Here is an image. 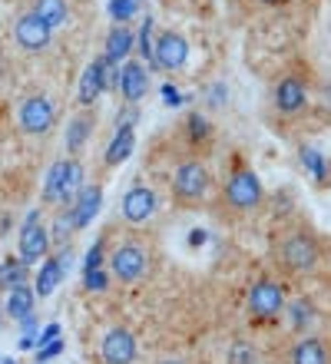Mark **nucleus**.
Listing matches in <instances>:
<instances>
[{"mask_svg":"<svg viewBox=\"0 0 331 364\" xmlns=\"http://www.w3.org/2000/svg\"><path fill=\"white\" fill-rule=\"evenodd\" d=\"M110 14H113L116 23H130L132 14H136V0H113V4H110Z\"/></svg>","mask_w":331,"mask_h":364,"instance_id":"obj_32","label":"nucleus"},{"mask_svg":"<svg viewBox=\"0 0 331 364\" xmlns=\"http://www.w3.org/2000/svg\"><path fill=\"white\" fill-rule=\"evenodd\" d=\"M0 364H14V361H10V358H4V361H0Z\"/></svg>","mask_w":331,"mask_h":364,"instance_id":"obj_39","label":"nucleus"},{"mask_svg":"<svg viewBox=\"0 0 331 364\" xmlns=\"http://www.w3.org/2000/svg\"><path fill=\"white\" fill-rule=\"evenodd\" d=\"M30 14L43 20L50 30H57L70 17V4L66 0H30Z\"/></svg>","mask_w":331,"mask_h":364,"instance_id":"obj_20","label":"nucleus"},{"mask_svg":"<svg viewBox=\"0 0 331 364\" xmlns=\"http://www.w3.org/2000/svg\"><path fill=\"white\" fill-rule=\"evenodd\" d=\"M132 47H136V33H132L126 23H116L110 33H106V53L103 57L110 60V63H126L132 53Z\"/></svg>","mask_w":331,"mask_h":364,"instance_id":"obj_18","label":"nucleus"},{"mask_svg":"<svg viewBox=\"0 0 331 364\" xmlns=\"http://www.w3.org/2000/svg\"><path fill=\"white\" fill-rule=\"evenodd\" d=\"M302 166L312 173L315 186H331V173H328V159H325L315 146H302Z\"/></svg>","mask_w":331,"mask_h":364,"instance_id":"obj_25","label":"nucleus"},{"mask_svg":"<svg viewBox=\"0 0 331 364\" xmlns=\"http://www.w3.org/2000/svg\"><path fill=\"white\" fill-rule=\"evenodd\" d=\"M140 355V348H136V335L126 331V328H110L100 341V358L106 364H132Z\"/></svg>","mask_w":331,"mask_h":364,"instance_id":"obj_11","label":"nucleus"},{"mask_svg":"<svg viewBox=\"0 0 331 364\" xmlns=\"http://www.w3.org/2000/svg\"><path fill=\"white\" fill-rule=\"evenodd\" d=\"M146 262H149V255H146V249H142L140 242L123 239L110 252V275L116 282H123V285H132V282H140L146 275Z\"/></svg>","mask_w":331,"mask_h":364,"instance_id":"obj_4","label":"nucleus"},{"mask_svg":"<svg viewBox=\"0 0 331 364\" xmlns=\"http://www.w3.org/2000/svg\"><path fill=\"white\" fill-rule=\"evenodd\" d=\"M262 199H265V192H262L258 176L236 156L226 182H222V209L232 212V215H248V212H256L262 205Z\"/></svg>","mask_w":331,"mask_h":364,"instance_id":"obj_2","label":"nucleus"},{"mask_svg":"<svg viewBox=\"0 0 331 364\" xmlns=\"http://www.w3.org/2000/svg\"><path fill=\"white\" fill-rule=\"evenodd\" d=\"M312 318H315V308L308 305V301H292V308H288V321H292L295 331H302Z\"/></svg>","mask_w":331,"mask_h":364,"instance_id":"obj_29","label":"nucleus"},{"mask_svg":"<svg viewBox=\"0 0 331 364\" xmlns=\"http://www.w3.org/2000/svg\"><path fill=\"white\" fill-rule=\"evenodd\" d=\"M83 288L86 291H106V288H110V272L106 269L83 272Z\"/></svg>","mask_w":331,"mask_h":364,"instance_id":"obj_30","label":"nucleus"},{"mask_svg":"<svg viewBox=\"0 0 331 364\" xmlns=\"http://www.w3.org/2000/svg\"><path fill=\"white\" fill-rule=\"evenodd\" d=\"M66 166H70V159H57V163L50 166L47 182H43V202L60 205V199H63V182H66Z\"/></svg>","mask_w":331,"mask_h":364,"instance_id":"obj_23","label":"nucleus"},{"mask_svg":"<svg viewBox=\"0 0 331 364\" xmlns=\"http://www.w3.org/2000/svg\"><path fill=\"white\" fill-rule=\"evenodd\" d=\"M136 47L152 67V47H156V20L152 17H142V27H140V37H136Z\"/></svg>","mask_w":331,"mask_h":364,"instance_id":"obj_28","label":"nucleus"},{"mask_svg":"<svg viewBox=\"0 0 331 364\" xmlns=\"http://www.w3.org/2000/svg\"><path fill=\"white\" fill-rule=\"evenodd\" d=\"M228 364H252V348H248V345H236V348H232Z\"/></svg>","mask_w":331,"mask_h":364,"instance_id":"obj_33","label":"nucleus"},{"mask_svg":"<svg viewBox=\"0 0 331 364\" xmlns=\"http://www.w3.org/2000/svg\"><path fill=\"white\" fill-rule=\"evenodd\" d=\"M57 335H60V325H47L43 328V335L37 338L40 345H50V341H57Z\"/></svg>","mask_w":331,"mask_h":364,"instance_id":"obj_35","label":"nucleus"},{"mask_svg":"<svg viewBox=\"0 0 331 364\" xmlns=\"http://www.w3.org/2000/svg\"><path fill=\"white\" fill-rule=\"evenodd\" d=\"M156 192L146 186V182H132L130 189L123 192V202H120V212H123V219L130 222V225H140V222H146L156 212Z\"/></svg>","mask_w":331,"mask_h":364,"instance_id":"obj_10","label":"nucleus"},{"mask_svg":"<svg viewBox=\"0 0 331 364\" xmlns=\"http://www.w3.org/2000/svg\"><path fill=\"white\" fill-rule=\"evenodd\" d=\"M66 265H70V252H60V255H53V259L43 265V272H40V278H37V295H53V288L60 285Z\"/></svg>","mask_w":331,"mask_h":364,"instance_id":"obj_21","label":"nucleus"},{"mask_svg":"<svg viewBox=\"0 0 331 364\" xmlns=\"http://www.w3.org/2000/svg\"><path fill=\"white\" fill-rule=\"evenodd\" d=\"M96 126V113L93 109H83V113H76L70 123H66V153H70V159H76V156L83 153L86 139H90V133H93Z\"/></svg>","mask_w":331,"mask_h":364,"instance_id":"obj_15","label":"nucleus"},{"mask_svg":"<svg viewBox=\"0 0 331 364\" xmlns=\"http://www.w3.org/2000/svg\"><path fill=\"white\" fill-rule=\"evenodd\" d=\"M100 93H103V77H100V57H96L93 63L83 70V77H80L76 100H80V106H83V109H93L96 100H100Z\"/></svg>","mask_w":331,"mask_h":364,"instance_id":"obj_19","label":"nucleus"},{"mask_svg":"<svg viewBox=\"0 0 331 364\" xmlns=\"http://www.w3.org/2000/svg\"><path fill=\"white\" fill-rule=\"evenodd\" d=\"M162 100H166V106H179V103H186V100H182V96L176 93V87H169V83L162 87Z\"/></svg>","mask_w":331,"mask_h":364,"instance_id":"obj_34","label":"nucleus"},{"mask_svg":"<svg viewBox=\"0 0 331 364\" xmlns=\"http://www.w3.org/2000/svg\"><path fill=\"white\" fill-rule=\"evenodd\" d=\"M182 129H186V139H189V146H206V143H212V136H216L212 123H209L202 113H189V116H186Z\"/></svg>","mask_w":331,"mask_h":364,"instance_id":"obj_24","label":"nucleus"},{"mask_svg":"<svg viewBox=\"0 0 331 364\" xmlns=\"http://www.w3.org/2000/svg\"><path fill=\"white\" fill-rule=\"evenodd\" d=\"M318 259H322L318 239L305 225L302 229H285L275 239V262L285 275H308V272L318 269Z\"/></svg>","mask_w":331,"mask_h":364,"instance_id":"obj_1","label":"nucleus"},{"mask_svg":"<svg viewBox=\"0 0 331 364\" xmlns=\"http://www.w3.org/2000/svg\"><path fill=\"white\" fill-rule=\"evenodd\" d=\"M288 364H331L328 345L315 335L298 338V341L292 345V351H288Z\"/></svg>","mask_w":331,"mask_h":364,"instance_id":"obj_16","label":"nucleus"},{"mask_svg":"<svg viewBox=\"0 0 331 364\" xmlns=\"http://www.w3.org/2000/svg\"><path fill=\"white\" fill-rule=\"evenodd\" d=\"M100 209H103V189H100V186H83V189L76 192V199L66 205V215H70L73 232L86 229V225L96 219Z\"/></svg>","mask_w":331,"mask_h":364,"instance_id":"obj_12","label":"nucleus"},{"mask_svg":"<svg viewBox=\"0 0 331 364\" xmlns=\"http://www.w3.org/2000/svg\"><path fill=\"white\" fill-rule=\"evenodd\" d=\"M53 40V30L43 23L40 17H33L30 10H23L17 20H14V43H17L23 53H43Z\"/></svg>","mask_w":331,"mask_h":364,"instance_id":"obj_9","label":"nucleus"},{"mask_svg":"<svg viewBox=\"0 0 331 364\" xmlns=\"http://www.w3.org/2000/svg\"><path fill=\"white\" fill-rule=\"evenodd\" d=\"M189 63V40L182 37L179 30H159L156 47H152V67L176 73Z\"/></svg>","mask_w":331,"mask_h":364,"instance_id":"obj_7","label":"nucleus"},{"mask_svg":"<svg viewBox=\"0 0 331 364\" xmlns=\"http://www.w3.org/2000/svg\"><path fill=\"white\" fill-rule=\"evenodd\" d=\"M30 278V265L23 259H7L0 262V288H17V285H27Z\"/></svg>","mask_w":331,"mask_h":364,"instance_id":"obj_26","label":"nucleus"},{"mask_svg":"<svg viewBox=\"0 0 331 364\" xmlns=\"http://www.w3.org/2000/svg\"><path fill=\"white\" fill-rule=\"evenodd\" d=\"M7 315L17 318V321H23V318H33V291H30V285L10 288V295H7Z\"/></svg>","mask_w":331,"mask_h":364,"instance_id":"obj_22","label":"nucleus"},{"mask_svg":"<svg viewBox=\"0 0 331 364\" xmlns=\"http://www.w3.org/2000/svg\"><path fill=\"white\" fill-rule=\"evenodd\" d=\"M120 93H123L126 106H136L149 93V70L142 67L140 60H126L120 67Z\"/></svg>","mask_w":331,"mask_h":364,"instance_id":"obj_13","label":"nucleus"},{"mask_svg":"<svg viewBox=\"0 0 331 364\" xmlns=\"http://www.w3.org/2000/svg\"><path fill=\"white\" fill-rule=\"evenodd\" d=\"M132 126H136V123L116 126L113 139H110V146H106V153H103V166H106V169L123 166L126 159L132 156V146H136V129H132Z\"/></svg>","mask_w":331,"mask_h":364,"instance_id":"obj_14","label":"nucleus"},{"mask_svg":"<svg viewBox=\"0 0 331 364\" xmlns=\"http://www.w3.org/2000/svg\"><path fill=\"white\" fill-rule=\"evenodd\" d=\"M272 106L278 116H302L308 109V87H305L302 77H295V73H285L272 90Z\"/></svg>","mask_w":331,"mask_h":364,"instance_id":"obj_8","label":"nucleus"},{"mask_svg":"<svg viewBox=\"0 0 331 364\" xmlns=\"http://www.w3.org/2000/svg\"><path fill=\"white\" fill-rule=\"evenodd\" d=\"M47 252H50L47 229H40V225H23V229H20V259L27 262V265L40 262Z\"/></svg>","mask_w":331,"mask_h":364,"instance_id":"obj_17","label":"nucleus"},{"mask_svg":"<svg viewBox=\"0 0 331 364\" xmlns=\"http://www.w3.org/2000/svg\"><path fill=\"white\" fill-rule=\"evenodd\" d=\"M159 364H182V361H159Z\"/></svg>","mask_w":331,"mask_h":364,"instance_id":"obj_38","label":"nucleus"},{"mask_svg":"<svg viewBox=\"0 0 331 364\" xmlns=\"http://www.w3.org/2000/svg\"><path fill=\"white\" fill-rule=\"evenodd\" d=\"M17 119H20V129H23V133L43 136L57 123V103L43 93L23 96V103H20V109H17Z\"/></svg>","mask_w":331,"mask_h":364,"instance_id":"obj_5","label":"nucleus"},{"mask_svg":"<svg viewBox=\"0 0 331 364\" xmlns=\"http://www.w3.org/2000/svg\"><path fill=\"white\" fill-rule=\"evenodd\" d=\"M258 4H265V7H282V4H288V0H258Z\"/></svg>","mask_w":331,"mask_h":364,"instance_id":"obj_37","label":"nucleus"},{"mask_svg":"<svg viewBox=\"0 0 331 364\" xmlns=\"http://www.w3.org/2000/svg\"><path fill=\"white\" fill-rule=\"evenodd\" d=\"M202 242H206V232L196 229V232H192V245H202Z\"/></svg>","mask_w":331,"mask_h":364,"instance_id":"obj_36","label":"nucleus"},{"mask_svg":"<svg viewBox=\"0 0 331 364\" xmlns=\"http://www.w3.org/2000/svg\"><path fill=\"white\" fill-rule=\"evenodd\" d=\"M282 311H285L282 285L272 282V278H258L256 285H252V291H248V315L262 325V321H275Z\"/></svg>","mask_w":331,"mask_h":364,"instance_id":"obj_6","label":"nucleus"},{"mask_svg":"<svg viewBox=\"0 0 331 364\" xmlns=\"http://www.w3.org/2000/svg\"><path fill=\"white\" fill-rule=\"evenodd\" d=\"M83 189V163L80 159H70V166H66V182H63V199H60V205H70V202L76 199V192Z\"/></svg>","mask_w":331,"mask_h":364,"instance_id":"obj_27","label":"nucleus"},{"mask_svg":"<svg viewBox=\"0 0 331 364\" xmlns=\"http://www.w3.org/2000/svg\"><path fill=\"white\" fill-rule=\"evenodd\" d=\"M103 255H106V239H96L93 245H90V252H86V259H83V272L103 269Z\"/></svg>","mask_w":331,"mask_h":364,"instance_id":"obj_31","label":"nucleus"},{"mask_svg":"<svg viewBox=\"0 0 331 364\" xmlns=\"http://www.w3.org/2000/svg\"><path fill=\"white\" fill-rule=\"evenodd\" d=\"M169 192L179 209L202 205L209 199V192H212V173L199 159H182L169 176Z\"/></svg>","mask_w":331,"mask_h":364,"instance_id":"obj_3","label":"nucleus"}]
</instances>
